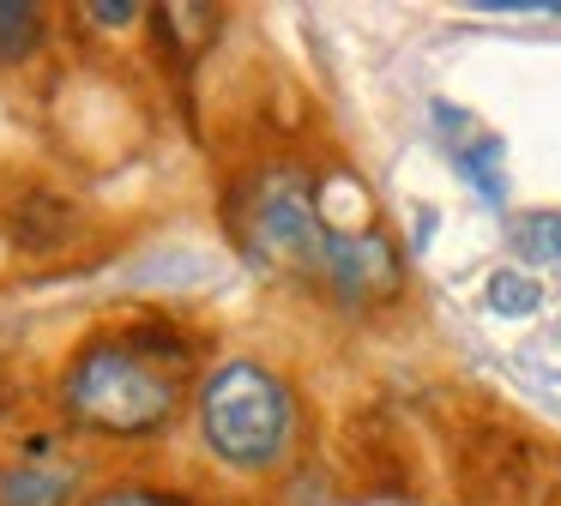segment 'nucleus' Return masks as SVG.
I'll use <instances>...</instances> for the list:
<instances>
[{"label": "nucleus", "mask_w": 561, "mask_h": 506, "mask_svg": "<svg viewBox=\"0 0 561 506\" xmlns=\"http://www.w3.org/2000/svg\"><path fill=\"white\" fill-rule=\"evenodd\" d=\"M199 434L211 458L230 470H272L290 452L296 434V404L290 386L260 361H224L199 386Z\"/></svg>", "instance_id": "f257e3e1"}, {"label": "nucleus", "mask_w": 561, "mask_h": 506, "mask_svg": "<svg viewBox=\"0 0 561 506\" xmlns=\"http://www.w3.org/2000/svg\"><path fill=\"white\" fill-rule=\"evenodd\" d=\"M73 422L98 434H151L175 416L182 404V386L175 373H163L151 356H139L134 344H91L85 356L67 368V386H61Z\"/></svg>", "instance_id": "f03ea898"}, {"label": "nucleus", "mask_w": 561, "mask_h": 506, "mask_svg": "<svg viewBox=\"0 0 561 506\" xmlns=\"http://www.w3.org/2000/svg\"><path fill=\"white\" fill-rule=\"evenodd\" d=\"M236 229H242L248 253L278 265H308V272H327V217H320L314 181L302 169H266L254 187L236 199Z\"/></svg>", "instance_id": "7ed1b4c3"}, {"label": "nucleus", "mask_w": 561, "mask_h": 506, "mask_svg": "<svg viewBox=\"0 0 561 506\" xmlns=\"http://www.w3.org/2000/svg\"><path fill=\"white\" fill-rule=\"evenodd\" d=\"M327 277L344 301H387L399 296V253L375 229H332L327 241Z\"/></svg>", "instance_id": "20e7f679"}, {"label": "nucleus", "mask_w": 561, "mask_h": 506, "mask_svg": "<svg viewBox=\"0 0 561 506\" xmlns=\"http://www.w3.org/2000/svg\"><path fill=\"white\" fill-rule=\"evenodd\" d=\"M73 488L67 464H0V506H67Z\"/></svg>", "instance_id": "39448f33"}, {"label": "nucleus", "mask_w": 561, "mask_h": 506, "mask_svg": "<svg viewBox=\"0 0 561 506\" xmlns=\"http://www.w3.org/2000/svg\"><path fill=\"white\" fill-rule=\"evenodd\" d=\"M73 235V205L55 199V193H25V199L13 205V241L31 253H49L61 248V241Z\"/></svg>", "instance_id": "423d86ee"}, {"label": "nucleus", "mask_w": 561, "mask_h": 506, "mask_svg": "<svg viewBox=\"0 0 561 506\" xmlns=\"http://www.w3.org/2000/svg\"><path fill=\"white\" fill-rule=\"evenodd\" d=\"M37 43H43V7L0 0V60H25Z\"/></svg>", "instance_id": "0eeeda50"}, {"label": "nucleus", "mask_w": 561, "mask_h": 506, "mask_svg": "<svg viewBox=\"0 0 561 506\" xmlns=\"http://www.w3.org/2000/svg\"><path fill=\"white\" fill-rule=\"evenodd\" d=\"M513 248L531 265H561V211H525L513 223Z\"/></svg>", "instance_id": "6e6552de"}, {"label": "nucleus", "mask_w": 561, "mask_h": 506, "mask_svg": "<svg viewBox=\"0 0 561 506\" xmlns=\"http://www.w3.org/2000/svg\"><path fill=\"white\" fill-rule=\"evenodd\" d=\"M489 308L501 313V320H525V313H537V301H543V289H537V277H525V272H495L489 277Z\"/></svg>", "instance_id": "1a4fd4ad"}, {"label": "nucleus", "mask_w": 561, "mask_h": 506, "mask_svg": "<svg viewBox=\"0 0 561 506\" xmlns=\"http://www.w3.org/2000/svg\"><path fill=\"white\" fill-rule=\"evenodd\" d=\"M459 175L471 181L483 199H501V139H495V133L477 139V145H465V151H459Z\"/></svg>", "instance_id": "9d476101"}, {"label": "nucleus", "mask_w": 561, "mask_h": 506, "mask_svg": "<svg viewBox=\"0 0 561 506\" xmlns=\"http://www.w3.org/2000/svg\"><path fill=\"white\" fill-rule=\"evenodd\" d=\"M85 506H187L182 494H158V488H103Z\"/></svg>", "instance_id": "9b49d317"}, {"label": "nucleus", "mask_w": 561, "mask_h": 506, "mask_svg": "<svg viewBox=\"0 0 561 506\" xmlns=\"http://www.w3.org/2000/svg\"><path fill=\"white\" fill-rule=\"evenodd\" d=\"M477 12H556L561 19V0H477Z\"/></svg>", "instance_id": "f8f14e48"}, {"label": "nucleus", "mask_w": 561, "mask_h": 506, "mask_svg": "<svg viewBox=\"0 0 561 506\" xmlns=\"http://www.w3.org/2000/svg\"><path fill=\"white\" fill-rule=\"evenodd\" d=\"M91 12V19H98V24H127V19H134V0H115V7H110V0H98V7H85Z\"/></svg>", "instance_id": "ddd939ff"}, {"label": "nucleus", "mask_w": 561, "mask_h": 506, "mask_svg": "<svg viewBox=\"0 0 561 506\" xmlns=\"http://www.w3.org/2000/svg\"><path fill=\"white\" fill-rule=\"evenodd\" d=\"M435 120H440L447 133H459V127H465V108H453V103H435Z\"/></svg>", "instance_id": "4468645a"}]
</instances>
